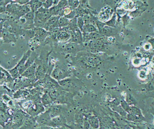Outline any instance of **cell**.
<instances>
[{"label": "cell", "instance_id": "cell-1", "mask_svg": "<svg viewBox=\"0 0 154 129\" xmlns=\"http://www.w3.org/2000/svg\"><path fill=\"white\" fill-rule=\"evenodd\" d=\"M58 83L63 90L75 95L83 86V83L81 80L72 77L58 81Z\"/></svg>", "mask_w": 154, "mask_h": 129}, {"label": "cell", "instance_id": "cell-2", "mask_svg": "<svg viewBox=\"0 0 154 129\" xmlns=\"http://www.w3.org/2000/svg\"><path fill=\"white\" fill-rule=\"evenodd\" d=\"M53 16L50 9L41 7L35 13L34 25L35 27L44 28L46 21Z\"/></svg>", "mask_w": 154, "mask_h": 129}, {"label": "cell", "instance_id": "cell-3", "mask_svg": "<svg viewBox=\"0 0 154 129\" xmlns=\"http://www.w3.org/2000/svg\"><path fill=\"white\" fill-rule=\"evenodd\" d=\"M79 63L83 67L86 68H93L99 64V58L91 54L82 53L77 57Z\"/></svg>", "mask_w": 154, "mask_h": 129}, {"label": "cell", "instance_id": "cell-4", "mask_svg": "<svg viewBox=\"0 0 154 129\" xmlns=\"http://www.w3.org/2000/svg\"><path fill=\"white\" fill-rule=\"evenodd\" d=\"M29 116H30L29 115L22 109L16 110L11 120V129H19Z\"/></svg>", "mask_w": 154, "mask_h": 129}, {"label": "cell", "instance_id": "cell-5", "mask_svg": "<svg viewBox=\"0 0 154 129\" xmlns=\"http://www.w3.org/2000/svg\"><path fill=\"white\" fill-rule=\"evenodd\" d=\"M75 95L74 94L66 92L62 88L54 104L66 105L68 106H72L74 104V96Z\"/></svg>", "mask_w": 154, "mask_h": 129}, {"label": "cell", "instance_id": "cell-6", "mask_svg": "<svg viewBox=\"0 0 154 129\" xmlns=\"http://www.w3.org/2000/svg\"><path fill=\"white\" fill-rule=\"evenodd\" d=\"M50 76L57 82L72 77L70 71L58 65L54 67Z\"/></svg>", "mask_w": 154, "mask_h": 129}, {"label": "cell", "instance_id": "cell-7", "mask_svg": "<svg viewBox=\"0 0 154 129\" xmlns=\"http://www.w3.org/2000/svg\"><path fill=\"white\" fill-rule=\"evenodd\" d=\"M69 106L66 105L53 104L48 107L52 118L56 116H66L69 112Z\"/></svg>", "mask_w": 154, "mask_h": 129}, {"label": "cell", "instance_id": "cell-8", "mask_svg": "<svg viewBox=\"0 0 154 129\" xmlns=\"http://www.w3.org/2000/svg\"><path fill=\"white\" fill-rule=\"evenodd\" d=\"M37 64L36 68L35 77L37 80H42L45 78L48 73V67L47 65V63H45L42 61L35 60Z\"/></svg>", "mask_w": 154, "mask_h": 129}, {"label": "cell", "instance_id": "cell-9", "mask_svg": "<svg viewBox=\"0 0 154 129\" xmlns=\"http://www.w3.org/2000/svg\"><path fill=\"white\" fill-rule=\"evenodd\" d=\"M36 121L38 127L41 126H48L52 117L50 115V112L48 109L44 112L40 114L38 116L35 117Z\"/></svg>", "mask_w": 154, "mask_h": 129}, {"label": "cell", "instance_id": "cell-10", "mask_svg": "<svg viewBox=\"0 0 154 129\" xmlns=\"http://www.w3.org/2000/svg\"><path fill=\"white\" fill-rule=\"evenodd\" d=\"M68 125L67 119L66 116L61 115V116H56L51 119V121L48 126L55 128H62L66 127Z\"/></svg>", "mask_w": 154, "mask_h": 129}, {"label": "cell", "instance_id": "cell-11", "mask_svg": "<svg viewBox=\"0 0 154 129\" xmlns=\"http://www.w3.org/2000/svg\"><path fill=\"white\" fill-rule=\"evenodd\" d=\"M83 45H79L76 43L68 42L63 46V49L68 54H75L83 50Z\"/></svg>", "mask_w": 154, "mask_h": 129}, {"label": "cell", "instance_id": "cell-12", "mask_svg": "<svg viewBox=\"0 0 154 129\" xmlns=\"http://www.w3.org/2000/svg\"><path fill=\"white\" fill-rule=\"evenodd\" d=\"M37 64L35 61V63L29 68H27L24 73L21 75V76L26 78L32 80L34 82L36 83L37 81L35 77L36 68Z\"/></svg>", "mask_w": 154, "mask_h": 129}, {"label": "cell", "instance_id": "cell-13", "mask_svg": "<svg viewBox=\"0 0 154 129\" xmlns=\"http://www.w3.org/2000/svg\"><path fill=\"white\" fill-rule=\"evenodd\" d=\"M56 38V40L59 42H68L71 38V34L67 27L64 28H60V31L57 34Z\"/></svg>", "mask_w": 154, "mask_h": 129}, {"label": "cell", "instance_id": "cell-14", "mask_svg": "<svg viewBox=\"0 0 154 129\" xmlns=\"http://www.w3.org/2000/svg\"><path fill=\"white\" fill-rule=\"evenodd\" d=\"M32 53V51H31V50H30V49L28 50L27 52H26V53L23 55L22 58L20 60L17 64L15 66L17 68L20 74V76L25 72L24 67H25V64H26L28 59L29 57L31 55Z\"/></svg>", "mask_w": 154, "mask_h": 129}, {"label": "cell", "instance_id": "cell-15", "mask_svg": "<svg viewBox=\"0 0 154 129\" xmlns=\"http://www.w3.org/2000/svg\"><path fill=\"white\" fill-rule=\"evenodd\" d=\"M38 128L35 117L29 116L27 118L22 126L18 129H35Z\"/></svg>", "mask_w": 154, "mask_h": 129}, {"label": "cell", "instance_id": "cell-16", "mask_svg": "<svg viewBox=\"0 0 154 129\" xmlns=\"http://www.w3.org/2000/svg\"><path fill=\"white\" fill-rule=\"evenodd\" d=\"M1 34L2 36L3 37V41L5 43L17 42V39L15 34L9 32L5 28L1 30Z\"/></svg>", "mask_w": 154, "mask_h": 129}, {"label": "cell", "instance_id": "cell-17", "mask_svg": "<svg viewBox=\"0 0 154 129\" xmlns=\"http://www.w3.org/2000/svg\"><path fill=\"white\" fill-rule=\"evenodd\" d=\"M1 85H2L5 83H12L14 82V79L12 78L8 71L1 67Z\"/></svg>", "mask_w": 154, "mask_h": 129}, {"label": "cell", "instance_id": "cell-18", "mask_svg": "<svg viewBox=\"0 0 154 129\" xmlns=\"http://www.w3.org/2000/svg\"><path fill=\"white\" fill-rule=\"evenodd\" d=\"M34 30L35 32V38L38 40H44L48 35L50 34L49 32L42 28L35 27Z\"/></svg>", "mask_w": 154, "mask_h": 129}, {"label": "cell", "instance_id": "cell-19", "mask_svg": "<svg viewBox=\"0 0 154 129\" xmlns=\"http://www.w3.org/2000/svg\"><path fill=\"white\" fill-rule=\"evenodd\" d=\"M41 102L45 107H48L54 104V102L48 93L44 92V93L41 97Z\"/></svg>", "mask_w": 154, "mask_h": 129}, {"label": "cell", "instance_id": "cell-20", "mask_svg": "<svg viewBox=\"0 0 154 129\" xmlns=\"http://www.w3.org/2000/svg\"><path fill=\"white\" fill-rule=\"evenodd\" d=\"M45 1H30L27 4L30 7L31 11L35 13L42 7L43 2Z\"/></svg>", "mask_w": 154, "mask_h": 129}, {"label": "cell", "instance_id": "cell-21", "mask_svg": "<svg viewBox=\"0 0 154 129\" xmlns=\"http://www.w3.org/2000/svg\"><path fill=\"white\" fill-rule=\"evenodd\" d=\"M88 121L91 127L94 129H98L99 128L100 121L97 116L90 115L88 117Z\"/></svg>", "mask_w": 154, "mask_h": 129}, {"label": "cell", "instance_id": "cell-22", "mask_svg": "<svg viewBox=\"0 0 154 129\" xmlns=\"http://www.w3.org/2000/svg\"><path fill=\"white\" fill-rule=\"evenodd\" d=\"M83 34H90L97 31L96 28L92 24H85L82 31Z\"/></svg>", "mask_w": 154, "mask_h": 129}, {"label": "cell", "instance_id": "cell-23", "mask_svg": "<svg viewBox=\"0 0 154 129\" xmlns=\"http://www.w3.org/2000/svg\"><path fill=\"white\" fill-rule=\"evenodd\" d=\"M29 92L26 90L20 89L18 90L14 94V98L16 99H22L29 97Z\"/></svg>", "mask_w": 154, "mask_h": 129}, {"label": "cell", "instance_id": "cell-24", "mask_svg": "<svg viewBox=\"0 0 154 129\" xmlns=\"http://www.w3.org/2000/svg\"><path fill=\"white\" fill-rule=\"evenodd\" d=\"M70 20L64 16L60 17L58 20V27L61 29L67 27L70 24Z\"/></svg>", "mask_w": 154, "mask_h": 129}, {"label": "cell", "instance_id": "cell-25", "mask_svg": "<svg viewBox=\"0 0 154 129\" xmlns=\"http://www.w3.org/2000/svg\"><path fill=\"white\" fill-rule=\"evenodd\" d=\"M8 71L9 73H10L11 75L14 80L17 79L18 77L20 76L19 72L18 70L16 67L11 68V69H9V70H8Z\"/></svg>", "mask_w": 154, "mask_h": 129}, {"label": "cell", "instance_id": "cell-26", "mask_svg": "<svg viewBox=\"0 0 154 129\" xmlns=\"http://www.w3.org/2000/svg\"><path fill=\"white\" fill-rule=\"evenodd\" d=\"M68 6L71 8L73 10H75L79 6H80V1H74V0H71L68 1Z\"/></svg>", "mask_w": 154, "mask_h": 129}, {"label": "cell", "instance_id": "cell-27", "mask_svg": "<svg viewBox=\"0 0 154 129\" xmlns=\"http://www.w3.org/2000/svg\"><path fill=\"white\" fill-rule=\"evenodd\" d=\"M53 2H54V1L46 0V1H45L44 2H43L42 7L48 9H50V8L53 7Z\"/></svg>", "mask_w": 154, "mask_h": 129}, {"label": "cell", "instance_id": "cell-28", "mask_svg": "<svg viewBox=\"0 0 154 129\" xmlns=\"http://www.w3.org/2000/svg\"><path fill=\"white\" fill-rule=\"evenodd\" d=\"M77 27L79 28V29L82 31L83 27L85 25V22L84 21L82 17H78L77 20Z\"/></svg>", "mask_w": 154, "mask_h": 129}, {"label": "cell", "instance_id": "cell-29", "mask_svg": "<svg viewBox=\"0 0 154 129\" xmlns=\"http://www.w3.org/2000/svg\"><path fill=\"white\" fill-rule=\"evenodd\" d=\"M24 17L25 18L27 21V20H34L35 18V13L31 11L26 14Z\"/></svg>", "mask_w": 154, "mask_h": 129}, {"label": "cell", "instance_id": "cell-30", "mask_svg": "<svg viewBox=\"0 0 154 129\" xmlns=\"http://www.w3.org/2000/svg\"><path fill=\"white\" fill-rule=\"evenodd\" d=\"M73 10L71 9V8L69 6L65 8L63 10V16L66 17L68 16L72 11Z\"/></svg>", "mask_w": 154, "mask_h": 129}, {"label": "cell", "instance_id": "cell-31", "mask_svg": "<svg viewBox=\"0 0 154 129\" xmlns=\"http://www.w3.org/2000/svg\"><path fill=\"white\" fill-rule=\"evenodd\" d=\"M29 0H17V1H12L11 2L14 3H17L20 5H26L29 2Z\"/></svg>", "mask_w": 154, "mask_h": 129}, {"label": "cell", "instance_id": "cell-32", "mask_svg": "<svg viewBox=\"0 0 154 129\" xmlns=\"http://www.w3.org/2000/svg\"><path fill=\"white\" fill-rule=\"evenodd\" d=\"M66 127H62V128H55L49 126H41L38 128V129H66Z\"/></svg>", "mask_w": 154, "mask_h": 129}, {"label": "cell", "instance_id": "cell-33", "mask_svg": "<svg viewBox=\"0 0 154 129\" xmlns=\"http://www.w3.org/2000/svg\"><path fill=\"white\" fill-rule=\"evenodd\" d=\"M11 1H7V0H3L0 1V6L7 7V5L11 3Z\"/></svg>", "mask_w": 154, "mask_h": 129}, {"label": "cell", "instance_id": "cell-34", "mask_svg": "<svg viewBox=\"0 0 154 129\" xmlns=\"http://www.w3.org/2000/svg\"><path fill=\"white\" fill-rule=\"evenodd\" d=\"M6 11V7L0 6V12L1 13H4Z\"/></svg>", "mask_w": 154, "mask_h": 129}]
</instances>
